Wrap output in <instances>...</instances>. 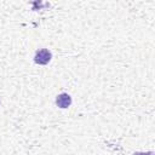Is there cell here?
<instances>
[{
    "mask_svg": "<svg viewBox=\"0 0 155 155\" xmlns=\"http://www.w3.org/2000/svg\"><path fill=\"white\" fill-rule=\"evenodd\" d=\"M51 58H52V53L47 48H41V50L36 51V53L34 56V62L36 64L45 65L51 61Z\"/></svg>",
    "mask_w": 155,
    "mask_h": 155,
    "instance_id": "6da1fadb",
    "label": "cell"
},
{
    "mask_svg": "<svg viewBox=\"0 0 155 155\" xmlns=\"http://www.w3.org/2000/svg\"><path fill=\"white\" fill-rule=\"evenodd\" d=\"M56 104H57V107H59L62 109H65V108L70 107V104H71V97L68 93H61L56 98Z\"/></svg>",
    "mask_w": 155,
    "mask_h": 155,
    "instance_id": "7a4b0ae2",
    "label": "cell"
},
{
    "mask_svg": "<svg viewBox=\"0 0 155 155\" xmlns=\"http://www.w3.org/2000/svg\"><path fill=\"white\" fill-rule=\"evenodd\" d=\"M133 155H154V153H151V151L150 153H139L138 151V153H134Z\"/></svg>",
    "mask_w": 155,
    "mask_h": 155,
    "instance_id": "3957f363",
    "label": "cell"
}]
</instances>
